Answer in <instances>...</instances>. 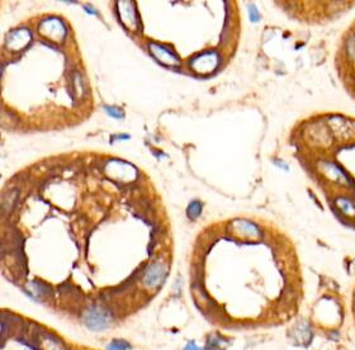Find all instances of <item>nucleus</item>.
Segmentation results:
<instances>
[{"mask_svg":"<svg viewBox=\"0 0 355 350\" xmlns=\"http://www.w3.org/2000/svg\"><path fill=\"white\" fill-rule=\"evenodd\" d=\"M104 110H106V112L109 114L110 117H113V118H117V119H122L123 117H124V113H123V111L121 110V108H117V107H104Z\"/></svg>","mask_w":355,"mask_h":350,"instance_id":"obj_11","label":"nucleus"},{"mask_svg":"<svg viewBox=\"0 0 355 350\" xmlns=\"http://www.w3.org/2000/svg\"><path fill=\"white\" fill-rule=\"evenodd\" d=\"M29 42H31V33H29V31L26 28H20L14 29L7 36L5 45H7L8 50H10V51H22L23 48L28 46Z\"/></svg>","mask_w":355,"mask_h":350,"instance_id":"obj_5","label":"nucleus"},{"mask_svg":"<svg viewBox=\"0 0 355 350\" xmlns=\"http://www.w3.org/2000/svg\"><path fill=\"white\" fill-rule=\"evenodd\" d=\"M1 321V350H97L19 313L7 312Z\"/></svg>","mask_w":355,"mask_h":350,"instance_id":"obj_1","label":"nucleus"},{"mask_svg":"<svg viewBox=\"0 0 355 350\" xmlns=\"http://www.w3.org/2000/svg\"><path fill=\"white\" fill-rule=\"evenodd\" d=\"M149 48L151 55L159 62H161L162 65H166V66H177V65H179V58H178V56L175 55L174 52L171 51L170 48L164 47V46L159 45V43H150Z\"/></svg>","mask_w":355,"mask_h":350,"instance_id":"obj_6","label":"nucleus"},{"mask_svg":"<svg viewBox=\"0 0 355 350\" xmlns=\"http://www.w3.org/2000/svg\"><path fill=\"white\" fill-rule=\"evenodd\" d=\"M218 65V56L216 52H206L203 55L194 57L191 61V68L199 74H210Z\"/></svg>","mask_w":355,"mask_h":350,"instance_id":"obj_3","label":"nucleus"},{"mask_svg":"<svg viewBox=\"0 0 355 350\" xmlns=\"http://www.w3.org/2000/svg\"><path fill=\"white\" fill-rule=\"evenodd\" d=\"M231 230L235 235L241 236V238H250V239H259L260 238V230L258 226L254 225L252 222L245 221V220H237L233 221L231 225Z\"/></svg>","mask_w":355,"mask_h":350,"instance_id":"obj_7","label":"nucleus"},{"mask_svg":"<svg viewBox=\"0 0 355 350\" xmlns=\"http://www.w3.org/2000/svg\"><path fill=\"white\" fill-rule=\"evenodd\" d=\"M321 169H322L323 173L326 174L329 178H331V179L339 180V182H344V183H346V177L344 175V173L340 170L339 167H336L334 164L323 163V164L321 165Z\"/></svg>","mask_w":355,"mask_h":350,"instance_id":"obj_8","label":"nucleus"},{"mask_svg":"<svg viewBox=\"0 0 355 350\" xmlns=\"http://www.w3.org/2000/svg\"><path fill=\"white\" fill-rule=\"evenodd\" d=\"M84 10H85V12H87V13H89V14H98L97 10H94L93 8L90 7V5H85Z\"/></svg>","mask_w":355,"mask_h":350,"instance_id":"obj_13","label":"nucleus"},{"mask_svg":"<svg viewBox=\"0 0 355 350\" xmlns=\"http://www.w3.org/2000/svg\"><path fill=\"white\" fill-rule=\"evenodd\" d=\"M336 203H337V206H339V208L341 209V211L344 213H346V215H349V216L355 215V208H354V206H353V204H352V202H349L348 199L339 198V199H337V201H336Z\"/></svg>","mask_w":355,"mask_h":350,"instance_id":"obj_10","label":"nucleus"},{"mask_svg":"<svg viewBox=\"0 0 355 350\" xmlns=\"http://www.w3.org/2000/svg\"><path fill=\"white\" fill-rule=\"evenodd\" d=\"M39 33L53 42L64 41L66 36V27L58 18H46L39 23Z\"/></svg>","mask_w":355,"mask_h":350,"instance_id":"obj_2","label":"nucleus"},{"mask_svg":"<svg viewBox=\"0 0 355 350\" xmlns=\"http://www.w3.org/2000/svg\"><path fill=\"white\" fill-rule=\"evenodd\" d=\"M117 12L120 14L121 22L129 29H136L139 24V16L133 7V1H120L117 3Z\"/></svg>","mask_w":355,"mask_h":350,"instance_id":"obj_4","label":"nucleus"},{"mask_svg":"<svg viewBox=\"0 0 355 350\" xmlns=\"http://www.w3.org/2000/svg\"><path fill=\"white\" fill-rule=\"evenodd\" d=\"M200 212H202V204H200L198 201H193L192 203H189L187 209V215L191 220H197L200 216Z\"/></svg>","mask_w":355,"mask_h":350,"instance_id":"obj_9","label":"nucleus"},{"mask_svg":"<svg viewBox=\"0 0 355 350\" xmlns=\"http://www.w3.org/2000/svg\"><path fill=\"white\" fill-rule=\"evenodd\" d=\"M248 14H250V20L251 22H258L260 19V14H259L258 9H256L254 5H250L248 7Z\"/></svg>","mask_w":355,"mask_h":350,"instance_id":"obj_12","label":"nucleus"}]
</instances>
